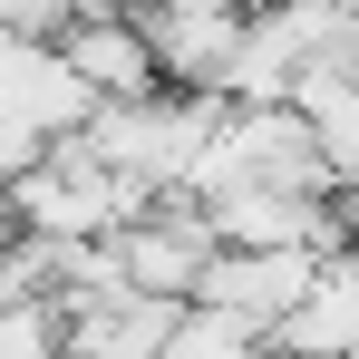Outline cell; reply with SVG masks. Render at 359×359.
<instances>
[{
    "instance_id": "1",
    "label": "cell",
    "mask_w": 359,
    "mask_h": 359,
    "mask_svg": "<svg viewBox=\"0 0 359 359\" xmlns=\"http://www.w3.org/2000/svg\"><path fill=\"white\" fill-rule=\"evenodd\" d=\"M10 214H20V233H29V243L78 252V243H117L126 224H146V214H156V194H136L126 175H107L88 146H59L39 175L10 194Z\"/></svg>"
},
{
    "instance_id": "2",
    "label": "cell",
    "mask_w": 359,
    "mask_h": 359,
    "mask_svg": "<svg viewBox=\"0 0 359 359\" xmlns=\"http://www.w3.org/2000/svg\"><path fill=\"white\" fill-rule=\"evenodd\" d=\"M320 272H330L320 252H224V262L204 272L194 311L233 320V330H252V340H282V320L320 292Z\"/></svg>"
},
{
    "instance_id": "3",
    "label": "cell",
    "mask_w": 359,
    "mask_h": 359,
    "mask_svg": "<svg viewBox=\"0 0 359 359\" xmlns=\"http://www.w3.org/2000/svg\"><path fill=\"white\" fill-rule=\"evenodd\" d=\"M0 117L39 126L49 146H78V136L97 126V88L68 68V49H49V39H10V29H0Z\"/></svg>"
},
{
    "instance_id": "4",
    "label": "cell",
    "mask_w": 359,
    "mask_h": 359,
    "mask_svg": "<svg viewBox=\"0 0 359 359\" xmlns=\"http://www.w3.org/2000/svg\"><path fill=\"white\" fill-rule=\"evenodd\" d=\"M146 49L165 68V97H233V59H243V20L233 10H156Z\"/></svg>"
},
{
    "instance_id": "5",
    "label": "cell",
    "mask_w": 359,
    "mask_h": 359,
    "mask_svg": "<svg viewBox=\"0 0 359 359\" xmlns=\"http://www.w3.org/2000/svg\"><path fill=\"white\" fill-rule=\"evenodd\" d=\"M59 49H68V68L97 88V107L165 97V68H156V49H146V20H126V10H107V20H78Z\"/></svg>"
},
{
    "instance_id": "6",
    "label": "cell",
    "mask_w": 359,
    "mask_h": 359,
    "mask_svg": "<svg viewBox=\"0 0 359 359\" xmlns=\"http://www.w3.org/2000/svg\"><path fill=\"white\" fill-rule=\"evenodd\" d=\"M194 301H107L68 320V359H165Z\"/></svg>"
},
{
    "instance_id": "7",
    "label": "cell",
    "mask_w": 359,
    "mask_h": 359,
    "mask_svg": "<svg viewBox=\"0 0 359 359\" xmlns=\"http://www.w3.org/2000/svg\"><path fill=\"white\" fill-rule=\"evenodd\" d=\"M0 359H68L59 301H10V311H0Z\"/></svg>"
},
{
    "instance_id": "8",
    "label": "cell",
    "mask_w": 359,
    "mask_h": 359,
    "mask_svg": "<svg viewBox=\"0 0 359 359\" xmlns=\"http://www.w3.org/2000/svg\"><path fill=\"white\" fill-rule=\"evenodd\" d=\"M78 20H97V10H88V0H0V29H10V39H49V49H59Z\"/></svg>"
},
{
    "instance_id": "9",
    "label": "cell",
    "mask_w": 359,
    "mask_h": 359,
    "mask_svg": "<svg viewBox=\"0 0 359 359\" xmlns=\"http://www.w3.org/2000/svg\"><path fill=\"white\" fill-rule=\"evenodd\" d=\"M320 156H330V184H340V204H359V97H340V107L320 117Z\"/></svg>"
},
{
    "instance_id": "10",
    "label": "cell",
    "mask_w": 359,
    "mask_h": 359,
    "mask_svg": "<svg viewBox=\"0 0 359 359\" xmlns=\"http://www.w3.org/2000/svg\"><path fill=\"white\" fill-rule=\"evenodd\" d=\"M49 156H59V146H49V136H39V126H20V117H0V194H20V184L39 175V165H49Z\"/></svg>"
},
{
    "instance_id": "11",
    "label": "cell",
    "mask_w": 359,
    "mask_h": 359,
    "mask_svg": "<svg viewBox=\"0 0 359 359\" xmlns=\"http://www.w3.org/2000/svg\"><path fill=\"white\" fill-rule=\"evenodd\" d=\"M156 10H233V20H252L262 0H126V20H156Z\"/></svg>"
},
{
    "instance_id": "12",
    "label": "cell",
    "mask_w": 359,
    "mask_h": 359,
    "mask_svg": "<svg viewBox=\"0 0 359 359\" xmlns=\"http://www.w3.org/2000/svg\"><path fill=\"white\" fill-rule=\"evenodd\" d=\"M320 282H330V301H350V320H359V243L330 262V272H320Z\"/></svg>"
},
{
    "instance_id": "13",
    "label": "cell",
    "mask_w": 359,
    "mask_h": 359,
    "mask_svg": "<svg viewBox=\"0 0 359 359\" xmlns=\"http://www.w3.org/2000/svg\"><path fill=\"white\" fill-rule=\"evenodd\" d=\"M350 214H359V204H350Z\"/></svg>"
}]
</instances>
